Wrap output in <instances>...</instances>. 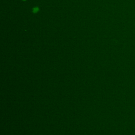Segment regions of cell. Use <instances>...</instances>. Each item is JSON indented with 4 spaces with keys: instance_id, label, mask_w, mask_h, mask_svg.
Here are the masks:
<instances>
[{
    "instance_id": "cell-1",
    "label": "cell",
    "mask_w": 135,
    "mask_h": 135,
    "mask_svg": "<svg viewBox=\"0 0 135 135\" xmlns=\"http://www.w3.org/2000/svg\"><path fill=\"white\" fill-rule=\"evenodd\" d=\"M38 11H39V8H38V7H33V9H32V12H33V13H36Z\"/></svg>"
},
{
    "instance_id": "cell-2",
    "label": "cell",
    "mask_w": 135,
    "mask_h": 135,
    "mask_svg": "<svg viewBox=\"0 0 135 135\" xmlns=\"http://www.w3.org/2000/svg\"><path fill=\"white\" fill-rule=\"evenodd\" d=\"M23 1H26V0H23Z\"/></svg>"
}]
</instances>
